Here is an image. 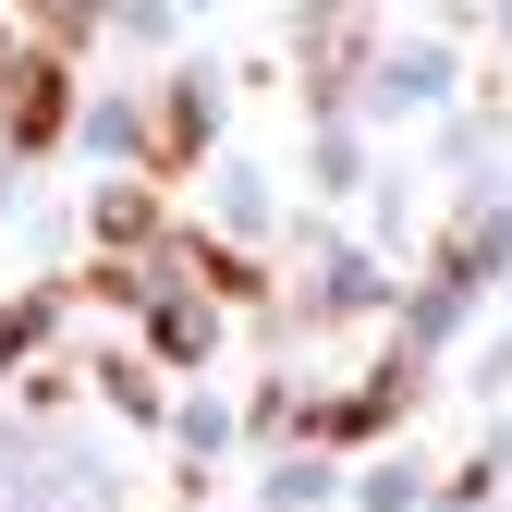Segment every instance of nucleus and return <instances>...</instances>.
<instances>
[{"label":"nucleus","mask_w":512,"mask_h":512,"mask_svg":"<svg viewBox=\"0 0 512 512\" xmlns=\"http://www.w3.org/2000/svg\"><path fill=\"white\" fill-rule=\"evenodd\" d=\"M49 122H61V61H37L13 86V147H49Z\"/></svg>","instance_id":"1"}]
</instances>
